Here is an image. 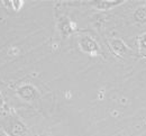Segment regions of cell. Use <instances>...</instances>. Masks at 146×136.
I'll return each mask as SVG.
<instances>
[{"label": "cell", "mask_w": 146, "mask_h": 136, "mask_svg": "<svg viewBox=\"0 0 146 136\" xmlns=\"http://www.w3.org/2000/svg\"><path fill=\"white\" fill-rule=\"evenodd\" d=\"M79 45L83 52L89 54H97V52L99 51V46L97 42L90 36H82L79 40Z\"/></svg>", "instance_id": "1"}, {"label": "cell", "mask_w": 146, "mask_h": 136, "mask_svg": "<svg viewBox=\"0 0 146 136\" xmlns=\"http://www.w3.org/2000/svg\"><path fill=\"white\" fill-rule=\"evenodd\" d=\"M110 45H111V48L115 52V54L118 55V56H124L127 53L128 47L121 39H112Z\"/></svg>", "instance_id": "2"}, {"label": "cell", "mask_w": 146, "mask_h": 136, "mask_svg": "<svg viewBox=\"0 0 146 136\" xmlns=\"http://www.w3.org/2000/svg\"><path fill=\"white\" fill-rule=\"evenodd\" d=\"M17 92H18V95L23 98V99H26V100H33L37 95L36 89H35L34 87H32V86H24V87H20Z\"/></svg>", "instance_id": "3"}, {"label": "cell", "mask_w": 146, "mask_h": 136, "mask_svg": "<svg viewBox=\"0 0 146 136\" xmlns=\"http://www.w3.org/2000/svg\"><path fill=\"white\" fill-rule=\"evenodd\" d=\"M123 2L124 1H120V0H100V1H94L93 3L98 9H109Z\"/></svg>", "instance_id": "4"}, {"label": "cell", "mask_w": 146, "mask_h": 136, "mask_svg": "<svg viewBox=\"0 0 146 136\" xmlns=\"http://www.w3.org/2000/svg\"><path fill=\"white\" fill-rule=\"evenodd\" d=\"M60 28H61V31H62V33L64 35H70L73 31L75 29V26H74V24L71 23L70 20L65 19L63 23H61Z\"/></svg>", "instance_id": "5"}, {"label": "cell", "mask_w": 146, "mask_h": 136, "mask_svg": "<svg viewBox=\"0 0 146 136\" xmlns=\"http://www.w3.org/2000/svg\"><path fill=\"white\" fill-rule=\"evenodd\" d=\"M134 18L136 19V21L144 24L146 23V9L145 8H138L136 9V11L134 13Z\"/></svg>", "instance_id": "6"}, {"label": "cell", "mask_w": 146, "mask_h": 136, "mask_svg": "<svg viewBox=\"0 0 146 136\" xmlns=\"http://www.w3.org/2000/svg\"><path fill=\"white\" fill-rule=\"evenodd\" d=\"M138 44H139V52L146 56V33L141 35L138 38Z\"/></svg>", "instance_id": "7"}, {"label": "cell", "mask_w": 146, "mask_h": 136, "mask_svg": "<svg viewBox=\"0 0 146 136\" xmlns=\"http://www.w3.org/2000/svg\"><path fill=\"white\" fill-rule=\"evenodd\" d=\"M10 3H11V6H13V8L16 10V11H18L19 9L21 8V6L24 5V2L23 1H19V0H15V1H10Z\"/></svg>", "instance_id": "8"}, {"label": "cell", "mask_w": 146, "mask_h": 136, "mask_svg": "<svg viewBox=\"0 0 146 136\" xmlns=\"http://www.w3.org/2000/svg\"><path fill=\"white\" fill-rule=\"evenodd\" d=\"M2 105H3V99H2L1 95H0V107H2Z\"/></svg>", "instance_id": "9"}]
</instances>
